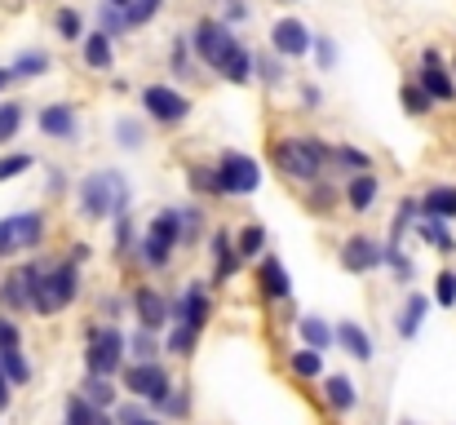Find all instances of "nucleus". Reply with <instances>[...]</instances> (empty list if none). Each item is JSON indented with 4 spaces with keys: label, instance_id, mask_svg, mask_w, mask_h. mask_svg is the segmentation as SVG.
<instances>
[{
    "label": "nucleus",
    "instance_id": "9",
    "mask_svg": "<svg viewBox=\"0 0 456 425\" xmlns=\"http://www.w3.org/2000/svg\"><path fill=\"white\" fill-rule=\"evenodd\" d=\"M191 45H195L200 62H208V67L217 71V67H222V58H226V49L235 45V31H231L226 22H213V18H204V22H195V36H191Z\"/></svg>",
    "mask_w": 456,
    "mask_h": 425
},
{
    "label": "nucleus",
    "instance_id": "48",
    "mask_svg": "<svg viewBox=\"0 0 456 425\" xmlns=\"http://www.w3.org/2000/svg\"><path fill=\"white\" fill-rule=\"evenodd\" d=\"M314 58H319L323 71H332V67H337V45H332L328 36H314Z\"/></svg>",
    "mask_w": 456,
    "mask_h": 425
},
{
    "label": "nucleus",
    "instance_id": "22",
    "mask_svg": "<svg viewBox=\"0 0 456 425\" xmlns=\"http://www.w3.org/2000/svg\"><path fill=\"white\" fill-rule=\"evenodd\" d=\"M421 217L452 222L456 217V186H430V191H426V200H421Z\"/></svg>",
    "mask_w": 456,
    "mask_h": 425
},
{
    "label": "nucleus",
    "instance_id": "35",
    "mask_svg": "<svg viewBox=\"0 0 456 425\" xmlns=\"http://www.w3.org/2000/svg\"><path fill=\"white\" fill-rule=\"evenodd\" d=\"M22 129V102H0V142H13Z\"/></svg>",
    "mask_w": 456,
    "mask_h": 425
},
{
    "label": "nucleus",
    "instance_id": "32",
    "mask_svg": "<svg viewBox=\"0 0 456 425\" xmlns=\"http://www.w3.org/2000/svg\"><path fill=\"white\" fill-rule=\"evenodd\" d=\"M328 404L337 408V413H350L354 408V386H350V377H328Z\"/></svg>",
    "mask_w": 456,
    "mask_h": 425
},
{
    "label": "nucleus",
    "instance_id": "5",
    "mask_svg": "<svg viewBox=\"0 0 456 425\" xmlns=\"http://www.w3.org/2000/svg\"><path fill=\"white\" fill-rule=\"evenodd\" d=\"M217 182H222V195H253L262 186V164L253 155L226 151L217 159Z\"/></svg>",
    "mask_w": 456,
    "mask_h": 425
},
{
    "label": "nucleus",
    "instance_id": "20",
    "mask_svg": "<svg viewBox=\"0 0 456 425\" xmlns=\"http://www.w3.org/2000/svg\"><path fill=\"white\" fill-rule=\"evenodd\" d=\"M213 262H217V266H213L217 283L231 280V275L240 271V262H244V257H240V244H235L226 231H217V235H213Z\"/></svg>",
    "mask_w": 456,
    "mask_h": 425
},
{
    "label": "nucleus",
    "instance_id": "45",
    "mask_svg": "<svg viewBox=\"0 0 456 425\" xmlns=\"http://www.w3.org/2000/svg\"><path fill=\"white\" fill-rule=\"evenodd\" d=\"M80 27H85V22H80L76 9H58V36H62V40H80Z\"/></svg>",
    "mask_w": 456,
    "mask_h": 425
},
{
    "label": "nucleus",
    "instance_id": "24",
    "mask_svg": "<svg viewBox=\"0 0 456 425\" xmlns=\"http://www.w3.org/2000/svg\"><path fill=\"white\" fill-rule=\"evenodd\" d=\"M62 425H111V417H107L102 408H94L85 395H71V399H67V421Z\"/></svg>",
    "mask_w": 456,
    "mask_h": 425
},
{
    "label": "nucleus",
    "instance_id": "43",
    "mask_svg": "<svg viewBox=\"0 0 456 425\" xmlns=\"http://www.w3.org/2000/svg\"><path fill=\"white\" fill-rule=\"evenodd\" d=\"M129 249H134V217L120 213V217H116V253L129 257Z\"/></svg>",
    "mask_w": 456,
    "mask_h": 425
},
{
    "label": "nucleus",
    "instance_id": "40",
    "mask_svg": "<svg viewBox=\"0 0 456 425\" xmlns=\"http://www.w3.org/2000/svg\"><path fill=\"white\" fill-rule=\"evenodd\" d=\"M403 107H408L412 116H426V111L435 107V98H430L421 85H403Z\"/></svg>",
    "mask_w": 456,
    "mask_h": 425
},
{
    "label": "nucleus",
    "instance_id": "12",
    "mask_svg": "<svg viewBox=\"0 0 456 425\" xmlns=\"http://www.w3.org/2000/svg\"><path fill=\"white\" fill-rule=\"evenodd\" d=\"M381 262H386V244H377V240H368V235H350L346 249H341V266H346L350 275H368V271H377Z\"/></svg>",
    "mask_w": 456,
    "mask_h": 425
},
{
    "label": "nucleus",
    "instance_id": "27",
    "mask_svg": "<svg viewBox=\"0 0 456 425\" xmlns=\"http://www.w3.org/2000/svg\"><path fill=\"white\" fill-rule=\"evenodd\" d=\"M426 310H430V301L421 292H412L408 306H403V315H399V337H417L421 323H426Z\"/></svg>",
    "mask_w": 456,
    "mask_h": 425
},
{
    "label": "nucleus",
    "instance_id": "6",
    "mask_svg": "<svg viewBox=\"0 0 456 425\" xmlns=\"http://www.w3.org/2000/svg\"><path fill=\"white\" fill-rule=\"evenodd\" d=\"M125 337H120V328H94L89 332V350H85V364H89V372H98V377H116V368L125 364Z\"/></svg>",
    "mask_w": 456,
    "mask_h": 425
},
{
    "label": "nucleus",
    "instance_id": "2",
    "mask_svg": "<svg viewBox=\"0 0 456 425\" xmlns=\"http://www.w3.org/2000/svg\"><path fill=\"white\" fill-rule=\"evenodd\" d=\"M271 159L293 182H319V168L332 159V146H323L319 138H280Z\"/></svg>",
    "mask_w": 456,
    "mask_h": 425
},
{
    "label": "nucleus",
    "instance_id": "34",
    "mask_svg": "<svg viewBox=\"0 0 456 425\" xmlns=\"http://www.w3.org/2000/svg\"><path fill=\"white\" fill-rule=\"evenodd\" d=\"M289 364H293L297 377H319V372H323V355H319L314 346H302L297 355H289Z\"/></svg>",
    "mask_w": 456,
    "mask_h": 425
},
{
    "label": "nucleus",
    "instance_id": "25",
    "mask_svg": "<svg viewBox=\"0 0 456 425\" xmlns=\"http://www.w3.org/2000/svg\"><path fill=\"white\" fill-rule=\"evenodd\" d=\"M85 62L94 67V71H107L111 67V36L98 27L94 36H85Z\"/></svg>",
    "mask_w": 456,
    "mask_h": 425
},
{
    "label": "nucleus",
    "instance_id": "3",
    "mask_svg": "<svg viewBox=\"0 0 456 425\" xmlns=\"http://www.w3.org/2000/svg\"><path fill=\"white\" fill-rule=\"evenodd\" d=\"M76 288H80V271H76V262L40 266V280H36V301H31V310H40V315H58L62 306H71Z\"/></svg>",
    "mask_w": 456,
    "mask_h": 425
},
{
    "label": "nucleus",
    "instance_id": "28",
    "mask_svg": "<svg viewBox=\"0 0 456 425\" xmlns=\"http://www.w3.org/2000/svg\"><path fill=\"white\" fill-rule=\"evenodd\" d=\"M80 395H85L94 408H111V404H116V381H111V377H98V372H89V381L80 386Z\"/></svg>",
    "mask_w": 456,
    "mask_h": 425
},
{
    "label": "nucleus",
    "instance_id": "21",
    "mask_svg": "<svg viewBox=\"0 0 456 425\" xmlns=\"http://www.w3.org/2000/svg\"><path fill=\"white\" fill-rule=\"evenodd\" d=\"M377 191H381V182L372 177V168H368V173H354L350 186H346V204H350L354 213H368L372 200H377Z\"/></svg>",
    "mask_w": 456,
    "mask_h": 425
},
{
    "label": "nucleus",
    "instance_id": "53",
    "mask_svg": "<svg viewBox=\"0 0 456 425\" xmlns=\"http://www.w3.org/2000/svg\"><path fill=\"white\" fill-rule=\"evenodd\" d=\"M177 213H182V235H186V244H191V240L200 235V222H204V217H200V208H177Z\"/></svg>",
    "mask_w": 456,
    "mask_h": 425
},
{
    "label": "nucleus",
    "instance_id": "37",
    "mask_svg": "<svg viewBox=\"0 0 456 425\" xmlns=\"http://www.w3.org/2000/svg\"><path fill=\"white\" fill-rule=\"evenodd\" d=\"M129 350L138 355V364H151L155 355H159V341H155V328H142V332H134V341H129Z\"/></svg>",
    "mask_w": 456,
    "mask_h": 425
},
{
    "label": "nucleus",
    "instance_id": "29",
    "mask_svg": "<svg viewBox=\"0 0 456 425\" xmlns=\"http://www.w3.org/2000/svg\"><path fill=\"white\" fill-rule=\"evenodd\" d=\"M297 332H302L305 346H314V350H328L332 341H337V332L323 323V319H314V315H305V319H297Z\"/></svg>",
    "mask_w": 456,
    "mask_h": 425
},
{
    "label": "nucleus",
    "instance_id": "60",
    "mask_svg": "<svg viewBox=\"0 0 456 425\" xmlns=\"http://www.w3.org/2000/svg\"><path fill=\"white\" fill-rule=\"evenodd\" d=\"M9 80H13V71H0V89H4V85H9Z\"/></svg>",
    "mask_w": 456,
    "mask_h": 425
},
{
    "label": "nucleus",
    "instance_id": "19",
    "mask_svg": "<svg viewBox=\"0 0 456 425\" xmlns=\"http://www.w3.org/2000/svg\"><path fill=\"white\" fill-rule=\"evenodd\" d=\"M40 134H49V138H76V111L67 102L40 107Z\"/></svg>",
    "mask_w": 456,
    "mask_h": 425
},
{
    "label": "nucleus",
    "instance_id": "31",
    "mask_svg": "<svg viewBox=\"0 0 456 425\" xmlns=\"http://www.w3.org/2000/svg\"><path fill=\"white\" fill-rule=\"evenodd\" d=\"M9 71H13V80H31V76L49 71V53H45V49H31V53H22Z\"/></svg>",
    "mask_w": 456,
    "mask_h": 425
},
{
    "label": "nucleus",
    "instance_id": "55",
    "mask_svg": "<svg viewBox=\"0 0 456 425\" xmlns=\"http://www.w3.org/2000/svg\"><path fill=\"white\" fill-rule=\"evenodd\" d=\"M116 417H120V425H159V421H155V417H147V413H142L138 404H129V408H120Z\"/></svg>",
    "mask_w": 456,
    "mask_h": 425
},
{
    "label": "nucleus",
    "instance_id": "18",
    "mask_svg": "<svg viewBox=\"0 0 456 425\" xmlns=\"http://www.w3.org/2000/svg\"><path fill=\"white\" fill-rule=\"evenodd\" d=\"M257 283H262V292H266L271 301H284V297H293V280H289V271H284V262H280V257H266V262H262Z\"/></svg>",
    "mask_w": 456,
    "mask_h": 425
},
{
    "label": "nucleus",
    "instance_id": "11",
    "mask_svg": "<svg viewBox=\"0 0 456 425\" xmlns=\"http://www.w3.org/2000/svg\"><path fill=\"white\" fill-rule=\"evenodd\" d=\"M417 85H421L435 102H452V98H456V80H452V71L444 67V53H439V49H426V53H421Z\"/></svg>",
    "mask_w": 456,
    "mask_h": 425
},
{
    "label": "nucleus",
    "instance_id": "46",
    "mask_svg": "<svg viewBox=\"0 0 456 425\" xmlns=\"http://www.w3.org/2000/svg\"><path fill=\"white\" fill-rule=\"evenodd\" d=\"M191 182H195V191H204V195H222L217 168H191Z\"/></svg>",
    "mask_w": 456,
    "mask_h": 425
},
{
    "label": "nucleus",
    "instance_id": "47",
    "mask_svg": "<svg viewBox=\"0 0 456 425\" xmlns=\"http://www.w3.org/2000/svg\"><path fill=\"white\" fill-rule=\"evenodd\" d=\"M191 346H195V328L177 323V328H173V337H168V355H186Z\"/></svg>",
    "mask_w": 456,
    "mask_h": 425
},
{
    "label": "nucleus",
    "instance_id": "57",
    "mask_svg": "<svg viewBox=\"0 0 456 425\" xmlns=\"http://www.w3.org/2000/svg\"><path fill=\"white\" fill-rule=\"evenodd\" d=\"M9 386H13V381H9V377H4V368H0V413L9 408Z\"/></svg>",
    "mask_w": 456,
    "mask_h": 425
},
{
    "label": "nucleus",
    "instance_id": "26",
    "mask_svg": "<svg viewBox=\"0 0 456 425\" xmlns=\"http://www.w3.org/2000/svg\"><path fill=\"white\" fill-rule=\"evenodd\" d=\"M417 217H421V200H403L399 213H395V222H390V244L386 249H403V235H408V226Z\"/></svg>",
    "mask_w": 456,
    "mask_h": 425
},
{
    "label": "nucleus",
    "instance_id": "33",
    "mask_svg": "<svg viewBox=\"0 0 456 425\" xmlns=\"http://www.w3.org/2000/svg\"><path fill=\"white\" fill-rule=\"evenodd\" d=\"M0 368H4V377H9L13 386H27V381H31V368H27V359H22L18 346H13V350H0Z\"/></svg>",
    "mask_w": 456,
    "mask_h": 425
},
{
    "label": "nucleus",
    "instance_id": "41",
    "mask_svg": "<svg viewBox=\"0 0 456 425\" xmlns=\"http://www.w3.org/2000/svg\"><path fill=\"white\" fill-rule=\"evenodd\" d=\"M159 4H164V0H134V4L125 9V13H129V27H147L155 13H159Z\"/></svg>",
    "mask_w": 456,
    "mask_h": 425
},
{
    "label": "nucleus",
    "instance_id": "10",
    "mask_svg": "<svg viewBox=\"0 0 456 425\" xmlns=\"http://www.w3.org/2000/svg\"><path fill=\"white\" fill-rule=\"evenodd\" d=\"M142 107H147V116L159 120V125H182V120L191 116V102H186L177 89H168V85H147V89H142Z\"/></svg>",
    "mask_w": 456,
    "mask_h": 425
},
{
    "label": "nucleus",
    "instance_id": "7",
    "mask_svg": "<svg viewBox=\"0 0 456 425\" xmlns=\"http://www.w3.org/2000/svg\"><path fill=\"white\" fill-rule=\"evenodd\" d=\"M45 240V213H13L0 222V257L27 253Z\"/></svg>",
    "mask_w": 456,
    "mask_h": 425
},
{
    "label": "nucleus",
    "instance_id": "49",
    "mask_svg": "<svg viewBox=\"0 0 456 425\" xmlns=\"http://www.w3.org/2000/svg\"><path fill=\"white\" fill-rule=\"evenodd\" d=\"M27 168H31V155H4L0 159V182H9V177H18Z\"/></svg>",
    "mask_w": 456,
    "mask_h": 425
},
{
    "label": "nucleus",
    "instance_id": "50",
    "mask_svg": "<svg viewBox=\"0 0 456 425\" xmlns=\"http://www.w3.org/2000/svg\"><path fill=\"white\" fill-rule=\"evenodd\" d=\"M173 71H177V76H186V71H191V49H186V36H177V40H173Z\"/></svg>",
    "mask_w": 456,
    "mask_h": 425
},
{
    "label": "nucleus",
    "instance_id": "59",
    "mask_svg": "<svg viewBox=\"0 0 456 425\" xmlns=\"http://www.w3.org/2000/svg\"><path fill=\"white\" fill-rule=\"evenodd\" d=\"M107 4H116V9H129V4H134V0H107Z\"/></svg>",
    "mask_w": 456,
    "mask_h": 425
},
{
    "label": "nucleus",
    "instance_id": "15",
    "mask_svg": "<svg viewBox=\"0 0 456 425\" xmlns=\"http://www.w3.org/2000/svg\"><path fill=\"white\" fill-rule=\"evenodd\" d=\"M177 323H186V328H204L208 323V292H204V283H191L186 292H182V301H177Z\"/></svg>",
    "mask_w": 456,
    "mask_h": 425
},
{
    "label": "nucleus",
    "instance_id": "51",
    "mask_svg": "<svg viewBox=\"0 0 456 425\" xmlns=\"http://www.w3.org/2000/svg\"><path fill=\"white\" fill-rule=\"evenodd\" d=\"M257 76H262L266 85H280V80H284V71H280V58H257Z\"/></svg>",
    "mask_w": 456,
    "mask_h": 425
},
{
    "label": "nucleus",
    "instance_id": "8",
    "mask_svg": "<svg viewBox=\"0 0 456 425\" xmlns=\"http://www.w3.org/2000/svg\"><path fill=\"white\" fill-rule=\"evenodd\" d=\"M125 390L129 395H138V399H147L155 408H164V399L173 395V386H168V372L159 368V364H134V368H125Z\"/></svg>",
    "mask_w": 456,
    "mask_h": 425
},
{
    "label": "nucleus",
    "instance_id": "39",
    "mask_svg": "<svg viewBox=\"0 0 456 425\" xmlns=\"http://www.w3.org/2000/svg\"><path fill=\"white\" fill-rule=\"evenodd\" d=\"M235 244H240V257H257V253L266 249V231H262V226H244Z\"/></svg>",
    "mask_w": 456,
    "mask_h": 425
},
{
    "label": "nucleus",
    "instance_id": "56",
    "mask_svg": "<svg viewBox=\"0 0 456 425\" xmlns=\"http://www.w3.org/2000/svg\"><path fill=\"white\" fill-rule=\"evenodd\" d=\"M18 341H22V337H18V323H13V319H4V315H0V350H13V346H18Z\"/></svg>",
    "mask_w": 456,
    "mask_h": 425
},
{
    "label": "nucleus",
    "instance_id": "4",
    "mask_svg": "<svg viewBox=\"0 0 456 425\" xmlns=\"http://www.w3.org/2000/svg\"><path fill=\"white\" fill-rule=\"evenodd\" d=\"M186 235H182V213L177 208H168V213H159L151 226H147V235H142V262L147 266H168V257H173V249L182 244Z\"/></svg>",
    "mask_w": 456,
    "mask_h": 425
},
{
    "label": "nucleus",
    "instance_id": "54",
    "mask_svg": "<svg viewBox=\"0 0 456 425\" xmlns=\"http://www.w3.org/2000/svg\"><path fill=\"white\" fill-rule=\"evenodd\" d=\"M164 413H168V417H186V413H191V395H186V390L168 395V399H164Z\"/></svg>",
    "mask_w": 456,
    "mask_h": 425
},
{
    "label": "nucleus",
    "instance_id": "52",
    "mask_svg": "<svg viewBox=\"0 0 456 425\" xmlns=\"http://www.w3.org/2000/svg\"><path fill=\"white\" fill-rule=\"evenodd\" d=\"M332 200H337V186H332V182H314L310 204H314V208H332Z\"/></svg>",
    "mask_w": 456,
    "mask_h": 425
},
{
    "label": "nucleus",
    "instance_id": "17",
    "mask_svg": "<svg viewBox=\"0 0 456 425\" xmlns=\"http://www.w3.org/2000/svg\"><path fill=\"white\" fill-rule=\"evenodd\" d=\"M217 71H222L231 85H248V80H253V71H257V58L235 40V45L226 49V58H222V67H217Z\"/></svg>",
    "mask_w": 456,
    "mask_h": 425
},
{
    "label": "nucleus",
    "instance_id": "36",
    "mask_svg": "<svg viewBox=\"0 0 456 425\" xmlns=\"http://www.w3.org/2000/svg\"><path fill=\"white\" fill-rule=\"evenodd\" d=\"M98 22H102L107 36H125V31H129V13L116 9V4H102V9H98Z\"/></svg>",
    "mask_w": 456,
    "mask_h": 425
},
{
    "label": "nucleus",
    "instance_id": "16",
    "mask_svg": "<svg viewBox=\"0 0 456 425\" xmlns=\"http://www.w3.org/2000/svg\"><path fill=\"white\" fill-rule=\"evenodd\" d=\"M134 306H138V319H142V328H164L168 319H173V310H168V301L159 297V292H151V288H138L134 292Z\"/></svg>",
    "mask_w": 456,
    "mask_h": 425
},
{
    "label": "nucleus",
    "instance_id": "1",
    "mask_svg": "<svg viewBox=\"0 0 456 425\" xmlns=\"http://www.w3.org/2000/svg\"><path fill=\"white\" fill-rule=\"evenodd\" d=\"M80 213L89 217V222H102V217H120V213H129V182H125V173H111V168H102V173H89L85 182H80Z\"/></svg>",
    "mask_w": 456,
    "mask_h": 425
},
{
    "label": "nucleus",
    "instance_id": "13",
    "mask_svg": "<svg viewBox=\"0 0 456 425\" xmlns=\"http://www.w3.org/2000/svg\"><path fill=\"white\" fill-rule=\"evenodd\" d=\"M271 49H275L280 58H302V53L314 49V36L305 31L297 18H280L275 31H271Z\"/></svg>",
    "mask_w": 456,
    "mask_h": 425
},
{
    "label": "nucleus",
    "instance_id": "30",
    "mask_svg": "<svg viewBox=\"0 0 456 425\" xmlns=\"http://www.w3.org/2000/svg\"><path fill=\"white\" fill-rule=\"evenodd\" d=\"M417 231H421V240H426V244H435L439 253H456V240L448 235V222H439V217H421V222H417Z\"/></svg>",
    "mask_w": 456,
    "mask_h": 425
},
{
    "label": "nucleus",
    "instance_id": "14",
    "mask_svg": "<svg viewBox=\"0 0 456 425\" xmlns=\"http://www.w3.org/2000/svg\"><path fill=\"white\" fill-rule=\"evenodd\" d=\"M36 280H40V266H22V271H13L9 280L0 283V306H9V310L31 306V301H36Z\"/></svg>",
    "mask_w": 456,
    "mask_h": 425
},
{
    "label": "nucleus",
    "instance_id": "38",
    "mask_svg": "<svg viewBox=\"0 0 456 425\" xmlns=\"http://www.w3.org/2000/svg\"><path fill=\"white\" fill-rule=\"evenodd\" d=\"M332 159L346 164L350 173H368V168H372V159H368L363 151H354V146H332Z\"/></svg>",
    "mask_w": 456,
    "mask_h": 425
},
{
    "label": "nucleus",
    "instance_id": "44",
    "mask_svg": "<svg viewBox=\"0 0 456 425\" xmlns=\"http://www.w3.org/2000/svg\"><path fill=\"white\" fill-rule=\"evenodd\" d=\"M435 301H439V306H456V271H439V280H435Z\"/></svg>",
    "mask_w": 456,
    "mask_h": 425
},
{
    "label": "nucleus",
    "instance_id": "58",
    "mask_svg": "<svg viewBox=\"0 0 456 425\" xmlns=\"http://www.w3.org/2000/svg\"><path fill=\"white\" fill-rule=\"evenodd\" d=\"M302 102L305 107H319V89H314V85H305L302 89Z\"/></svg>",
    "mask_w": 456,
    "mask_h": 425
},
{
    "label": "nucleus",
    "instance_id": "61",
    "mask_svg": "<svg viewBox=\"0 0 456 425\" xmlns=\"http://www.w3.org/2000/svg\"><path fill=\"white\" fill-rule=\"evenodd\" d=\"M452 71H456V58H452Z\"/></svg>",
    "mask_w": 456,
    "mask_h": 425
},
{
    "label": "nucleus",
    "instance_id": "42",
    "mask_svg": "<svg viewBox=\"0 0 456 425\" xmlns=\"http://www.w3.org/2000/svg\"><path fill=\"white\" fill-rule=\"evenodd\" d=\"M116 142H120L125 151H138V146H142V125H138V120H116Z\"/></svg>",
    "mask_w": 456,
    "mask_h": 425
},
{
    "label": "nucleus",
    "instance_id": "23",
    "mask_svg": "<svg viewBox=\"0 0 456 425\" xmlns=\"http://www.w3.org/2000/svg\"><path fill=\"white\" fill-rule=\"evenodd\" d=\"M337 341L346 346V355H350V359H359V364H368V359H372V337H368L359 323H341V328H337Z\"/></svg>",
    "mask_w": 456,
    "mask_h": 425
}]
</instances>
